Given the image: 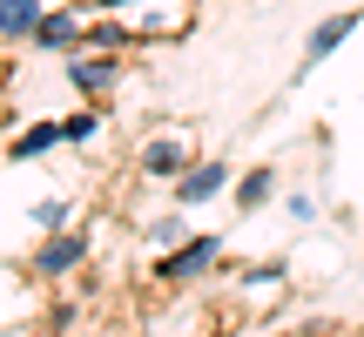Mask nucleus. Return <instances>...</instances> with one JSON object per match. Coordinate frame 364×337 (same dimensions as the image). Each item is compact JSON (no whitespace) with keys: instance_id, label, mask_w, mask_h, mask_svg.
<instances>
[{"instance_id":"11","label":"nucleus","mask_w":364,"mask_h":337,"mask_svg":"<svg viewBox=\"0 0 364 337\" xmlns=\"http://www.w3.org/2000/svg\"><path fill=\"white\" fill-rule=\"evenodd\" d=\"M108 7H122V0H108Z\"/></svg>"},{"instance_id":"1","label":"nucleus","mask_w":364,"mask_h":337,"mask_svg":"<svg viewBox=\"0 0 364 337\" xmlns=\"http://www.w3.org/2000/svg\"><path fill=\"white\" fill-rule=\"evenodd\" d=\"M344 34H358V14H331V21H324V27L311 34V48H304V61H324V54L338 48Z\"/></svg>"},{"instance_id":"2","label":"nucleus","mask_w":364,"mask_h":337,"mask_svg":"<svg viewBox=\"0 0 364 337\" xmlns=\"http://www.w3.org/2000/svg\"><path fill=\"white\" fill-rule=\"evenodd\" d=\"M223 176H230L223 162H203V168H189V176H182V203H203V196H216V189H223Z\"/></svg>"},{"instance_id":"5","label":"nucleus","mask_w":364,"mask_h":337,"mask_svg":"<svg viewBox=\"0 0 364 337\" xmlns=\"http://www.w3.org/2000/svg\"><path fill=\"white\" fill-rule=\"evenodd\" d=\"M209 257H216V243H209V236H203V243H189V250H182V257H169V263H162V277H196V270H203Z\"/></svg>"},{"instance_id":"10","label":"nucleus","mask_w":364,"mask_h":337,"mask_svg":"<svg viewBox=\"0 0 364 337\" xmlns=\"http://www.w3.org/2000/svg\"><path fill=\"white\" fill-rule=\"evenodd\" d=\"M61 135H68V142H88V135H95V115H75V122H68Z\"/></svg>"},{"instance_id":"6","label":"nucleus","mask_w":364,"mask_h":337,"mask_svg":"<svg viewBox=\"0 0 364 337\" xmlns=\"http://www.w3.org/2000/svg\"><path fill=\"white\" fill-rule=\"evenodd\" d=\"M75 27H81L75 14H48V21H41L34 34H41V48H68V41H75Z\"/></svg>"},{"instance_id":"9","label":"nucleus","mask_w":364,"mask_h":337,"mask_svg":"<svg viewBox=\"0 0 364 337\" xmlns=\"http://www.w3.org/2000/svg\"><path fill=\"white\" fill-rule=\"evenodd\" d=\"M54 142H61V129H27L14 156H41V149H54Z\"/></svg>"},{"instance_id":"8","label":"nucleus","mask_w":364,"mask_h":337,"mask_svg":"<svg viewBox=\"0 0 364 337\" xmlns=\"http://www.w3.org/2000/svg\"><path fill=\"white\" fill-rule=\"evenodd\" d=\"M176 168H182V149H169V142L149 149V176H176Z\"/></svg>"},{"instance_id":"3","label":"nucleus","mask_w":364,"mask_h":337,"mask_svg":"<svg viewBox=\"0 0 364 337\" xmlns=\"http://www.w3.org/2000/svg\"><path fill=\"white\" fill-rule=\"evenodd\" d=\"M27 27H41L34 0H0V34H27Z\"/></svg>"},{"instance_id":"7","label":"nucleus","mask_w":364,"mask_h":337,"mask_svg":"<svg viewBox=\"0 0 364 337\" xmlns=\"http://www.w3.org/2000/svg\"><path fill=\"white\" fill-rule=\"evenodd\" d=\"M68 75H75V88H108V81H115V68H108V61H75Z\"/></svg>"},{"instance_id":"4","label":"nucleus","mask_w":364,"mask_h":337,"mask_svg":"<svg viewBox=\"0 0 364 337\" xmlns=\"http://www.w3.org/2000/svg\"><path fill=\"white\" fill-rule=\"evenodd\" d=\"M81 250H88V243H81V236H54V243L48 250H41V270H68V263H81Z\"/></svg>"}]
</instances>
